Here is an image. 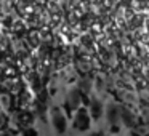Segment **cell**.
I'll return each instance as SVG.
<instances>
[{
  "instance_id": "cell-3",
  "label": "cell",
  "mask_w": 149,
  "mask_h": 136,
  "mask_svg": "<svg viewBox=\"0 0 149 136\" xmlns=\"http://www.w3.org/2000/svg\"><path fill=\"white\" fill-rule=\"evenodd\" d=\"M50 120H52L55 131L58 135H64L66 130H68V115L64 114V110L61 107H53L50 110Z\"/></svg>"
},
{
  "instance_id": "cell-2",
  "label": "cell",
  "mask_w": 149,
  "mask_h": 136,
  "mask_svg": "<svg viewBox=\"0 0 149 136\" xmlns=\"http://www.w3.org/2000/svg\"><path fill=\"white\" fill-rule=\"evenodd\" d=\"M72 126L77 131H88L91 128V117L87 107L80 106L72 115Z\"/></svg>"
},
{
  "instance_id": "cell-10",
  "label": "cell",
  "mask_w": 149,
  "mask_h": 136,
  "mask_svg": "<svg viewBox=\"0 0 149 136\" xmlns=\"http://www.w3.org/2000/svg\"><path fill=\"white\" fill-rule=\"evenodd\" d=\"M2 136H16V135H13L11 131H8V130H5V131L2 133Z\"/></svg>"
},
{
  "instance_id": "cell-4",
  "label": "cell",
  "mask_w": 149,
  "mask_h": 136,
  "mask_svg": "<svg viewBox=\"0 0 149 136\" xmlns=\"http://www.w3.org/2000/svg\"><path fill=\"white\" fill-rule=\"evenodd\" d=\"M106 117H107V122H109L111 131L117 133L120 130V122H122V107L111 103L106 109Z\"/></svg>"
},
{
  "instance_id": "cell-8",
  "label": "cell",
  "mask_w": 149,
  "mask_h": 136,
  "mask_svg": "<svg viewBox=\"0 0 149 136\" xmlns=\"http://www.w3.org/2000/svg\"><path fill=\"white\" fill-rule=\"evenodd\" d=\"M21 136H39V131L32 126H27V128H23V135Z\"/></svg>"
},
{
  "instance_id": "cell-9",
  "label": "cell",
  "mask_w": 149,
  "mask_h": 136,
  "mask_svg": "<svg viewBox=\"0 0 149 136\" xmlns=\"http://www.w3.org/2000/svg\"><path fill=\"white\" fill-rule=\"evenodd\" d=\"M7 126H8V119H7V115L0 112V131H5V130H7Z\"/></svg>"
},
{
  "instance_id": "cell-1",
  "label": "cell",
  "mask_w": 149,
  "mask_h": 136,
  "mask_svg": "<svg viewBox=\"0 0 149 136\" xmlns=\"http://www.w3.org/2000/svg\"><path fill=\"white\" fill-rule=\"evenodd\" d=\"M82 99H84V94L79 88H71L69 93L66 94L64 99V114L66 115H74L75 110L82 106Z\"/></svg>"
},
{
  "instance_id": "cell-7",
  "label": "cell",
  "mask_w": 149,
  "mask_h": 136,
  "mask_svg": "<svg viewBox=\"0 0 149 136\" xmlns=\"http://www.w3.org/2000/svg\"><path fill=\"white\" fill-rule=\"evenodd\" d=\"M19 119H21V123H24V128H27V126H31V123H32V120H34V117H32V114H29V112H23L19 115Z\"/></svg>"
},
{
  "instance_id": "cell-11",
  "label": "cell",
  "mask_w": 149,
  "mask_h": 136,
  "mask_svg": "<svg viewBox=\"0 0 149 136\" xmlns=\"http://www.w3.org/2000/svg\"><path fill=\"white\" fill-rule=\"evenodd\" d=\"M91 136H107L106 133H103V131H96V133H93Z\"/></svg>"
},
{
  "instance_id": "cell-5",
  "label": "cell",
  "mask_w": 149,
  "mask_h": 136,
  "mask_svg": "<svg viewBox=\"0 0 149 136\" xmlns=\"http://www.w3.org/2000/svg\"><path fill=\"white\" fill-rule=\"evenodd\" d=\"M88 112H90V117H91V120H100L101 119V115L104 114V106H103V103H101L98 98H91L90 101H88Z\"/></svg>"
},
{
  "instance_id": "cell-6",
  "label": "cell",
  "mask_w": 149,
  "mask_h": 136,
  "mask_svg": "<svg viewBox=\"0 0 149 136\" xmlns=\"http://www.w3.org/2000/svg\"><path fill=\"white\" fill-rule=\"evenodd\" d=\"M122 123L125 126H128V128L136 126V117L128 109H125V107H122Z\"/></svg>"
}]
</instances>
